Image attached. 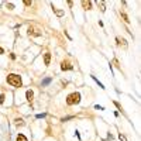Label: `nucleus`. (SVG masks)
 <instances>
[{
	"label": "nucleus",
	"instance_id": "1",
	"mask_svg": "<svg viewBox=\"0 0 141 141\" xmlns=\"http://www.w3.org/2000/svg\"><path fill=\"white\" fill-rule=\"evenodd\" d=\"M6 80L9 82V85H11V86H14V88H21V86H23V80L20 78V75H16V73L7 75V79H6Z\"/></svg>",
	"mask_w": 141,
	"mask_h": 141
},
{
	"label": "nucleus",
	"instance_id": "2",
	"mask_svg": "<svg viewBox=\"0 0 141 141\" xmlns=\"http://www.w3.org/2000/svg\"><path fill=\"white\" fill-rule=\"evenodd\" d=\"M79 102H80V93H78V92L68 94V97H66V104H69V106L76 104Z\"/></svg>",
	"mask_w": 141,
	"mask_h": 141
},
{
	"label": "nucleus",
	"instance_id": "3",
	"mask_svg": "<svg viewBox=\"0 0 141 141\" xmlns=\"http://www.w3.org/2000/svg\"><path fill=\"white\" fill-rule=\"evenodd\" d=\"M61 69H62V71H72V69H73V66L71 65L69 61H63V62L61 63Z\"/></svg>",
	"mask_w": 141,
	"mask_h": 141
},
{
	"label": "nucleus",
	"instance_id": "4",
	"mask_svg": "<svg viewBox=\"0 0 141 141\" xmlns=\"http://www.w3.org/2000/svg\"><path fill=\"white\" fill-rule=\"evenodd\" d=\"M116 41H117V44H119V45H123V48H127V41H125L124 38H119V37H117V38H116Z\"/></svg>",
	"mask_w": 141,
	"mask_h": 141
},
{
	"label": "nucleus",
	"instance_id": "5",
	"mask_svg": "<svg viewBox=\"0 0 141 141\" xmlns=\"http://www.w3.org/2000/svg\"><path fill=\"white\" fill-rule=\"evenodd\" d=\"M26 97H27V100L31 103L32 100H34V93H32V90H27V93H26Z\"/></svg>",
	"mask_w": 141,
	"mask_h": 141
},
{
	"label": "nucleus",
	"instance_id": "6",
	"mask_svg": "<svg viewBox=\"0 0 141 141\" xmlns=\"http://www.w3.org/2000/svg\"><path fill=\"white\" fill-rule=\"evenodd\" d=\"M28 35H35V37H40L41 34H40V32H37L34 28H32V27H28Z\"/></svg>",
	"mask_w": 141,
	"mask_h": 141
},
{
	"label": "nucleus",
	"instance_id": "7",
	"mask_svg": "<svg viewBox=\"0 0 141 141\" xmlns=\"http://www.w3.org/2000/svg\"><path fill=\"white\" fill-rule=\"evenodd\" d=\"M82 6H83V9L89 10V9L92 7V1H86V0H83V1H82Z\"/></svg>",
	"mask_w": 141,
	"mask_h": 141
},
{
	"label": "nucleus",
	"instance_id": "8",
	"mask_svg": "<svg viewBox=\"0 0 141 141\" xmlns=\"http://www.w3.org/2000/svg\"><path fill=\"white\" fill-rule=\"evenodd\" d=\"M49 62H51V54L47 52V54L44 55V63H45V65H49Z\"/></svg>",
	"mask_w": 141,
	"mask_h": 141
},
{
	"label": "nucleus",
	"instance_id": "9",
	"mask_svg": "<svg viewBox=\"0 0 141 141\" xmlns=\"http://www.w3.org/2000/svg\"><path fill=\"white\" fill-rule=\"evenodd\" d=\"M17 141H28V140H27V137H26V136L18 134V136H17Z\"/></svg>",
	"mask_w": 141,
	"mask_h": 141
},
{
	"label": "nucleus",
	"instance_id": "10",
	"mask_svg": "<svg viewBox=\"0 0 141 141\" xmlns=\"http://www.w3.org/2000/svg\"><path fill=\"white\" fill-rule=\"evenodd\" d=\"M97 4H99V7H100V10H102V11H106V6H104V3H103V1H97Z\"/></svg>",
	"mask_w": 141,
	"mask_h": 141
},
{
	"label": "nucleus",
	"instance_id": "11",
	"mask_svg": "<svg viewBox=\"0 0 141 141\" xmlns=\"http://www.w3.org/2000/svg\"><path fill=\"white\" fill-rule=\"evenodd\" d=\"M16 125H24V120L23 119H16Z\"/></svg>",
	"mask_w": 141,
	"mask_h": 141
},
{
	"label": "nucleus",
	"instance_id": "12",
	"mask_svg": "<svg viewBox=\"0 0 141 141\" xmlns=\"http://www.w3.org/2000/svg\"><path fill=\"white\" fill-rule=\"evenodd\" d=\"M121 17H123V20H124L125 23H130V20H128V16H127L125 13H121Z\"/></svg>",
	"mask_w": 141,
	"mask_h": 141
},
{
	"label": "nucleus",
	"instance_id": "13",
	"mask_svg": "<svg viewBox=\"0 0 141 141\" xmlns=\"http://www.w3.org/2000/svg\"><path fill=\"white\" fill-rule=\"evenodd\" d=\"M54 11L57 13V16H63V11H62V10H58V9H54Z\"/></svg>",
	"mask_w": 141,
	"mask_h": 141
},
{
	"label": "nucleus",
	"instance_id": "14",
	"mask_svg": "<svg viewBox=\"0 0 141 141\" xmlns=\"http://www.w3.org/2000/svg\"><path fill=\"white\" fill-rule=\"evenodd\" d=\"M6 7H7L9 10H13V9H14V4H11V3H7V4H6Z\"/></svg>",
	"mask_w": 141,
	"mask_h": 141
},
{
	"label": "nucleus",
	"instance_id": "15",
	"mask_svg": "<svg viewBox=\"0 0 141 141\" xmlns=\"http://www.w3.org/2000/svg\"><path fill=\"white\" fill-rule=\"evenodd\" d=\"M92 78H93V80H96V82H97V83H99V86H100V88H102V89H104V86H103V85H102V83H100V82H99V79H96V76H92Z\"/></svg>",
	"mask_w": 141,
	"mask_h": 141
},
{
	"label": "nucleus",
	"instance_id": "16",
	"mask_svg": "<svg viewBox=\"0 0 141 141\" xmlns=\"http://www.w3.org/2000/svg\"><path fill=\"white\" fill-rule=\"evenodd\" d=\"M49 82H51V79H49V78H47V79H45V80H44V82H42V85L45 86V85H48Z\"/></svg>",
	"mask_w": 141,
	"mask_h": 141
},
{
	"label": "nucleus",
	"instance_id": "17",
	"mask_svg": "<svg viewBox=\"0 0 141 141\" xmlns=\"http://www.w3.org/2000/svg\"><path fill=\"white\" fill-rule=\"evenodd\" d=\"M24 4L26 6H31V0H24Z\"/></svg>",
	"mask_w": 141,
	"mask_h": 141
},
{
	"label": "nucleus",
	"instance_id": "18",
	"mask_svg": "<svg viewBox=\"0 0 141 141\" xmlns=\"http://www.w3.org/2000/svg\"><path fill=\"white\" fill-rule=\"evenodd\" d=\"M119 138H120L121 141H127V138H125V137L123 136V134H120V136H119Z\"/></svg>",
	"mask_w": 141,
	"mask_h": 141
},
{
	"label": "nucleus",
	"instance_id": "19",
	"mask_svg": "<svg viewBox=\"0 0 141 141\" xmlns=\"http://www.w3.org/2000/svg\"><path fill=\"white\" fill-rule=\"evenodd\" d=\"M4 102V94H0V103H3Z\"/></svg>",
	"mask_w": 141,
	"mask_h": 141
},
{
	"label": "nucleus",
	"instance_id": "20",
	"mask_svg": "<svg viewBox=\"0 0 141 141\" xmlns=\"http://www.w3.org/2000/svg\"><path fill=\"white\" fill-rule=\"evenodd\" d=\"M94 107H96V109H97V110H103V107H102V106H99V104H96Z\"/></svg>",
	"mask_w": 141,
	"mask_h": 141
},
{
	"label": "nucleus",
	"instance_id": "21",
	"mask_svg": "<svg viewBox=\"0 0 141 141\" xmlns=\"http://www.w3.org/2000/svg\"><path fill=\"white\" fill-rule=\"evenodd\" d=\"M1 54H4V49H3V48L0 47V55H1Z\"/></svg>",
	"mask_w": 141,
	"mask_h": 141
}]
</instances>
